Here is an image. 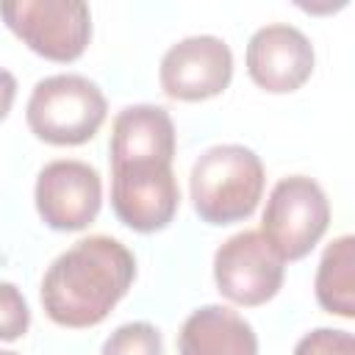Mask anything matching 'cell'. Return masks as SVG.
<instances>
[{
	"instance_id": "cell-1",
	"label": "cell",
	"mask_w": 355,
	"mask_h": 355,
	"mask_svg": "<svg viewBox=\"0 0 355 355\" xmlns=\"http://www.w3.org/2000/svg\"><path fill=\"white\" fill-rule=\"evenodd\" d=\"M136 280L133 252L114 236H86L64 250L42 277V308L72 330L100 324Z\"/></svg>"
},
{
	"instance_id": "cell-2",
	"label": "cell",
	"mask_w": 355,
	"mask_h": 355,
	"mask_svg": "<svg viewBox=\"0 0 355 355\" xmlns=\"http://www.w3.org/2000/svg\"><path fill=\"white\" fill-rule=\"evenodd\" d=\"M266 172L255 150L244 144L208 147L191 166L189 194L197 216L208 225H236L255 214Z\"/></svg>"
},
{
	"instance_id": "cell-3",
	"label": "cell",
	"mask_w": 355,
	"mask_h": 355,
	"mask_svg": "<svg viewBox=\"0 0 355 355\" xmlns=\"http://www.w3.org/2000/svg\"><path fill=\"white\" fill-rule=\"evenodd\" d=\"M108 116L103 89L86 75L61 72L42 78L25 105L31 133L53 147H78L97 136Z\"/></svg>"
},
{
	"instance_id": "cell-4",
	"label": "cell",
	"mask_w": 355,
	"mask_h": 355,
	"mask_svg": "<svg viewBox=\"0 0 355 355\" xmlns=\"http://www.w3.org/2000/svg\"><path fill=\"white\" fill-rule=\"evenodd\" d=\"M330 225V202L324 189L308 175H288L269 191L261 236L283 261L305 258Z\"/></svg>"
},
{
	"instance_id": "cell-5",
	"label": "cell",
	"mask_w": 355,
	"mask_h": 355,
	"mask_svg": "<svg viewBox=\"0 0 355 355\" xmlns=\"http://www.w3.org/2000/svg\"><path fill=\"white\" fill-rule=\"evenodd\" d=\"M8 31L36 55L69 64L92 39V11L83 0H11L0 3Z\"/></svg>"
},
{
	"instance_id": "cell-6",
	"label": "cell",
	"mask_w": 355,
	"mask_h": 355,
	"mask_svg": "<svg viewBox=\"0 0 355 355\" xmlns=\"http://www.w3.org/2000/svg\"><path fill=\"white\" fill-rule=\"evenodd\" d=\"M286 277V261L272 250L261 230H241L214 252V280L233 305L255 308L269 302Z\"/></svg>"
},
{
	"instance_id": "cell-7",
	"label": "cell",
	"mask_w": 355,
	"mask_h": 355,
	"mask_svg": "<svg viewBox=\"0 0 355 355\" xmlns=\"http://www.w3.org/2000/svg\"><path fill=\"white\" fill-rule=\"evenodd\" d=\"M111 208L136 233L164 230L180 208V186L172 164L139 161L111 166Z\"/></svg>"
},
{
	"instance_id": "cell-8",
	"label": "cell",
	"mask_w": 355,
	"mask_h": 355,
	"mask_svg": "<svg viewBox=\"0 0 355 355\" xmlns=\"http://www.w3.org/2000/svg\"><path fill=\"white\" fill-rule=\"evenodd\" d=\"M33 202L42 222L53 230L72 233L89 227L103 205L100 172L78 158H58L39 169Z\"/></svg>"
},
{
	"instance_id": "cell-9",
	"label": "cell",
	"mask_w": 355,
	"mask_h": 355,
	"mask_svg": "<svg viewBox=\"0 0 355 355\" xmlns=\"http://www.w3.org/2000/svg\"><path fill=\"white\" fill-rule=\"evenodd\" d=\"M233 78V53L225 39L200 33L175 42L158 67V83L166 97L200 103L222 94Z\"/></svg>"
},
{
	"instance_id": "cell-10",
	"label": "cell",
	"mask_w": 355,
	"mask_h": 355,
	"mask_svg": "<svg viewBox=\"0 0 355 355\" xmlns=\"http://www.w3.org/2000/svg\"><path fill=\"white\" fill-rule=\"evenodd\" d=\"M244 61L247 75L258 89L269 94H288L313 75L316 53L311 39L300 28L272 22L250 36Z\"/></svg>"
},
{
	"instance_id": "cell-11",
	"label": "cell",
	"mask_w": 355,
	"mask_h": 355,
	"mask_svg": "<svg viewBox=\"0 0 355 355\" xmlns=\"http://www.w3.org/2000/svg\"><path fill=\"white\" fill-rule=\"evenodd\" d=\"M175 122L166 108L139 103L128 105L114 116L111 125V166L114 164H139V161H164L175 158Z\"/></svg>"
},
{
	"instance_id": "cell-12",
	"label": "cell",
	"mask_w": 355,
	"mask_h": 355,
	"mask_svg": "<svg viewBox=\"0 0 355 355\" xmlns=\"http://www.w3.org/2000/svg\"><path fill=\"white\" fill-rule=\"evenodd\" d=\"M178 355H258L252 324L227 305L191 311L178 333Z\"/></svg>"
},
{
	"instance_id": "cell-13",
	"label": "cell",
	"mask_w": 355,
	"mask_h": 355,
	"mask_svg": "<svg viewBox=\"0 0 355 355\" xmlns=\"http://www.w3.org/2000/svg\"><path fill=\"white\" fill-rule=\"evenodd\" d=\"M316 302L341 319L355 316V239L338 236L333 239L319 261L316 280H313Z\"/></svg>"
},
{
	"instance_id": "cell-14",
	"label": "cell",
	"mask_w": 355,
	"mask_h": 355,
	"mask_svg": "<svg viewBox=\"0 0 355 355\" xmlns=\"http://www.w3.org/2000/svg\"><path fill=\"white\" fill-rule=\"evenodd\" d=\"M100 355H164V341L150 322H125L105 341Z\"/></svg>"
},
{
	"instance_id": "cell-15",
	"label": "cell",
	"mask_w": 355,
	"mask_h": 355,
	"mask_svg": "<svg viewBox=\"0 0 355 355\" xmlns=\"http://www.w3.org/2000/svg\"><path fill=\"white\" fill-rule=\"evenodd\" d=\"M31 327V308L14 283L0 280V341H17Z\"/></svg>"
},
{
	"instance_id": "cell-16",
	"label": "cell",
	"mask_w": 355,
	"mask_h": 355,
	"mask_svg": "<svg viewBox=\"0 0 355 355\" xmlns=\"http://www.w3.org/2000/svg\"><path fill=\"white\" fill-rule=\"evenodd\" d=\"M294 355H355V338L349 330L316 327L297 341Z\"/></svg>"
},
{
	"instance_id": "cell-17",
	"label": "cell",
	"mask_w": 355,
	"mask_h": 355,
	"mask_svg": "<svg viewBox=\"0 0 355 355\" xmlns=\"http://www.w3.org/2000/svg\"><path fill=\"white\" fill-rule=\"evenodd\" d=\"M17 97V78L8 69H0V122L8 116Z\"/></svg>"
},
{
	"instance_id": "cell-18",
	"label": "cell",
	"mask_w": 355,
	"mask_h": 355,
	"mask_svg": "<svg viewBox=\"0 0 355 355\" xmlns=\"http://www.w3.org/2000/svg\"><path fill=\"white\" fill-rule=\"evenodd\" d=\"M0 355H19V352H11V349H0Z\"/></svg>"
}]
</instances>
